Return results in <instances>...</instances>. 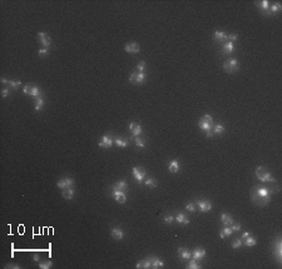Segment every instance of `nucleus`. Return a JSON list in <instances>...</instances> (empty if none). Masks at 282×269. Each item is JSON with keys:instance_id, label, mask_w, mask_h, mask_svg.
<instances>
[{"instance_id": "a211bd4d", "label": "nucleus", "mask_w": 282, "mask_h": 269, "mask_svg": "<svg viewBox=\"0 0 282 269\" xmlns=\"http://www.w3.org/2000/svg\"><path fill=\"white\" fill-rule=\"evenodd\" d=\"M178 254H179V258H182V259H191L192 258V252L188 251L187 248H179Z\"/></svg>"}, {"instance_id": "2f4dec72", "label": "nucleus", "mask_w": 282, "mask_h": 269, "mask_svg": "<svg viewBox=\"0 0 282 269\" xmlns=\"http://www.w3.org/2000/svg\"><path fill=\"white\" fill-rule=\"evenodd\" d=\"M144 184H145L148 188H156V187H157V180L153 179V178H149V179H145Z\"/></svg>"}, {"instance_id": "6e6552de", "label": "nucleus", "mask_w": 282, "mask_h": 269, "mask_svg": "<svg viewBox=\"0 0 282 269\" xmlns=\"http://www.w3.org/2000/svg\"><path fill=\"white\" fill-rule=\"evenodd\" d=\"M198 125H199V128L203 130V131H206V135L208 137V138H211L212 137V124H210V123H206V122H203L202 119L198 122Z\"/></svg>"}, {"instance_id": "393cba45", "label": "nucleus", "mask_w": 282, "mask_h": 269, "mask_svg": "<svg viewBox=\"0 0 282 269\" xmlns=\"http://www.w3.org/2000/svg\"><path fill=\"white\" fill-rule=\"evenodd\" d=\"M242 244L246 245V247H255V245L257 244V240H256V238H253L252 235H250V237H247L246 239L242 240Z\"/></svg>"}, {"instance_id": "2eb2a0df", "label": "nucleus", "mask_w": 282, "mask_h": 269, "mask_svg": "<svg viewBox=\"0 0 282 269\" xmlns=\"http://www.w3.org/2000/svg\"><path fill=\"white\" fill-rule=\"evenodd\" d=\"M136 268H145V269H148V268H152V258H145V259H143V260H139L138 263H137V265H136Z\"/></svg>"}, {"instance_id": "f03ea898", "label": "nucleus", "mask_w": 282, "mask_h": 269, "mask_svg": "<svg viewBox=\"0 0 282 269\" xmlns=\"http://www.w3.org/2000/svg\"><path fill=\"white\" fill-rule=\"evenodd\" d=\"M256 175L262 183H276V179L271 175V173L263 167H258L256 169Z\"/></svg>"}, {"instance_id": "cd10ccee", "label": "nucleus", "mask_w": 282, "mask_h": 269, "mask_svg": "<svg viewBox=\"0 0 282 269\" xmlns=\"http://www.w3.org/2000/svg\"><path fill=\"white\" fill-rule=\"evenodd\" d=\"M150 258H152V268L157 269V268H163V267H164L163 260L158 259L157 257H150Z\"/></svg>"}, {"instance_id": "c85d7f7f", "label": "nucleus", "mask_w": 282, "mask_h": 269, "mask_svg": "<svg viewBox=\"0 0 282 269\" xmlns=\"http://www.w3.org/2000/svg\"><path fill=\"white\" fill-rule=\"evenodd\" d=\"M114 143L119 147V148H125V147H128V140L127 139H122V138H116L114 139Z\"/></svg>"}, {"instance_id": "a19ab883", "label": "nucleus", "mask_w": 282, "mask_h": 269, "mask_svg": "<svg viewBox=\"0 0 282 269\" xmlns=\"http://www.w3.org/2000/svg\"><path fill=\"white\" fill-rule=\"evenodd\" d=\"M173 220H174V217H173V215H169V214H168V215H166V217L163 218V222H164V223H167V224H172V223H173Z\"/></svg>"}, {"instance_id": "423d86ee", "label": "nucleus", "mask_w": 282, "mask_h": 269, "mask_svg": "<svg viewBox=\"0 0 282 269\" xmlns=\"http://www.w3.org/2000/svg\"><path fill=\"white\" fill-rule=\"evenodd\" d=\"M112 197L114 198L118 203H121V204L125 203V200H127V195H125L124 191H122V190H116V189H113V190H112Z\"/></svg>"}, {"instance_id": "473e14b6", "label": "nucleus", "mask_w": 282, "mask_h": 269, "mask_svg": "<svg viewBox=\"0 0 282 269\" xmlns=\"http://www.w3.org/2000/svg\"><path fill=\"white\" fill-rule=\"evenodd\" d=\"M213 133L215 134H222V133H224V125L223 124H216L213 126Z\"/></svg>"}, {"instance_id": "9b49d317", "label": "nucleus", "mask_w": 282, "mask_h": 269, "mask_svg": "<svg viewBox=\"0 0 282 269\" xmlns=\"http://www.w3.org/2000/svg\"><path fill=\"white\" fill-rule=\"evenodd\" d=\"M110 235H112L113 239H116V240H122L124 238V232L121 228H113L110 230Z\"/></svg>"}, {"instance_id": "09e8293b", "label": "nucleus", "mask_w": 282, "mask_h": 269, "mask_svg": "<svg viewBox=\"0 0 282 269\" xmlns=\"http://www.w3.org/2000/svg\"><path fill=\"white\" fill-rule=\"evenodd\" d=\"M8 94H9V89H8V88L3 89V91H2V98H6Z\"/></svg>"}, {"instance_id": "7ed1b4c3", "label": "nucleus", "mask_w": 282, "mask_h": 269, "mask_svg": "<svg viewBox=\"0 0 282 269\" xmlns=\"http://www.w3.org/2000/svg\"><path fill=\"white\" fill-rule=\"evenodd\" d=\"M223 69L226 73L233 74L239 69V63L237 59H235V58H230V59H227L223 63Z\"/></svg>"}, {"instance_id": "bb28decb", "label": "nucleus", "mask_w": 282, "mask_h": 269, "mask_svg": "<svg viewBox=\"0 0 282 269\" xmlns=\"http://www.w3.org/2000/svg\"><path fill=\"white\" fill-rule=\"evenodd\" d=\"M62 195L65 199H73L74 198V189H73V187L67 188V189H63V194Z\"/></svg>"}, {"instance_id": "f257e3e1", "label": "nucleus", "mask_w": 282, "mask_h": 269, "mask_svg": "<svg viewBox=\"0 0 282 269\" xmlns=\"http://www.w3.org/2000/svg\"><path fill=\"white\" fill-rule=\"evenodd\" d=\"M251 200L258 205L265 207L271 202V190L265 187H256L251 190Z\"/></svg>"}, {"instance_id": "603ef678", "label": "nucleus", "mask_w": 282, "mask_h": 269, "mask_svg": "<svg viewBox=\"0 0 282 269\" xmlns=\"http://www.w3.org/2000/svg\"><path fill=\"white\" fill-rule=\"evenodd\" d=\"M5 268H18V269H19V267H18V265H6Z\"/></svg>"}, {"instance_id": "8fccbe9b", "label": "nucleus", "mask_w": 282, "mask_h": 269, "mask_svg": "<svg viewBox=\"0 0 282 269\" xmlns=\"http://www.w3.org/2000/svg\"><path fill=\"white\" fill-rule=\"evenodd\" d=\"M250 235H251V234H250L248 232H244V233L242 234V240H243V239H246V238H247V237H250Z\"/></svg>"}, {"instance_id": "412c9836", "label": "nucleus", "mask_w": 282, "mask_h": 269, "mask_svg": "<svg viewBox=\"0 0 282 269\" xmlns=\"http://www.w3.org/2000/svg\"><path fill=\"white\" fill-rule=\"evenodd\" d=\"M227 34H226L224 31H215V35H213V39L216 40V42H218V43H222L223 40H226L227 39Z\"/></svg>"}, {"instance_id": "6ab92c4d", "label": "nucleus", "mask_w": 282, "mask_h": 269, "mask_svg": "<svg viewBox=\"0 0 282 269\" xmlns=\"http://www.w3.org/2000/svg\"><path fill=\"white\" fill-rule=\"evenodd\" d=\"M174 220H176L178 224H190V219H188L187 215L183 214V213H177Z\"/></svg>"}, {"instance_id": "de8ad7c7", "label": "nucleus", "mask_w": 282, "mask_h": 269, "mask_svg": "<svg viewBox=\"0 0 282 269\" xmlns=\"http://www.w3.org/2000/svg\"><path fill=\"white\" fill-rule=\"evenodd\" d=\"M237 38H238V35L237 34H230L228 36H227V39H230V42H235V40H237Z\"/></svg>"}, {"instance_id": "1a4fd4ad", "label": "nucleus", "mask_w": 282, "mask_h": 269, "mask_svg": "<svg viewBox=\"0 0 282 269\" xmlns=\"http://www.w3.org/2000/svg\"><path fill=\"white\" fill-rule=\"evenodd\" d=\"M73 184H74V180L72 178H63V179L58 180V183H56V187L60 188V189H67V188L73 187Z\"/></svg>"}, {"instance_id": "72a5a7b5", "label": "nucleus", "mask_w": 282, "mask_h": 269, "mask_svg": "<svg viewBox=\"0 0 282 269\" xmlns=\"http://www.w3.org/2000/svg\"><path fill=\"white\" fill-rule=\"evenodd\" d=\"M187 268H188V269H199V268H201V265L197 263V260H196V259H193V258H192V260H191L190 263H188Z\"/></svg>"}, {"instance_id": "3c124183", "label": "nucleus", "mask_w": 282, "mask_h": 269, "mask_svg": "<svg viewBox=\"0 0 282 269\" xmlns=\"http://www.w3.org/2000/svg\"><path fill=\"white\" fill-rule=\"evenodd\" d=\"M9 82H10V80H6L5 78H3V79H2V83H3V84H9Z\"/></svg>"}, {"instance_id": "f3484780", "label": "nucleus", "mask_w": 282, "mask_h": 269, "mask_svg": "<svg viewBox=\"0 0 282 269\" xmlns=\"http://www.w3.org/2000/svg\"><path fill=\"white\" fill-rule=\"evenodd\" d=\"M112 145H113V139L110 137H108V135H104L102 138V140L99 142V147L100 148H110Z\"/></svg>"}, {"instance_id": "49530a36", "label": "nucleus", "mask_w": 282, "mask_h": 269, "mask_svg": "<svg viewBox=\"0 0 282 269\" xmlns=\"http://www.w3.org/2000/svg\"><path fill=\"white\" fill-rule=\"evenodd\" d=\"M137 68H138L139 73H143V70L145 69V63H144V62H139L138 65H137Z\"/></svg>"}, {"instance_id": "a18cd8bd", "label": "nucleus", "mask_w": 282, "mask_h": 269, "mask_svg": "<svg viewBox=\"0 0 282 269\" xmlns=\"http://www.w3.org/2000/svg\"><path fill=\"white\" fill-rule=\"evenodd\" d=\"M38 53H39V55L40 56H47L48 55V53H49V49L48 48H42V49H39V51H38Z\"/></svg>"}, {"instance_id": "c9c22d12", "label": "nucleus", "mask_w": 282, "mask_h": 269, "mask_svg": "<svg viewBox=\"0 0 282 269\" xmlns=\"http://www.w3.org/2000/svg\"><path fill=\"white\" fill-rule=\"evenodd\" d=\"M280 9H281V4L280 3H276V4H273V5L270 6V14H273V13L278 11Z\"/></svg>"}, {"instance_id": "58836bf2", "label": "nucleus", "mask_w": 282, "mask_h": 269, "mask_svg": "<svg viewBox=\"0 0 282 269\" xmlns=\"http://www.w3.org/2000/svg\"><path fill=\"white\" fill-rule=\"evenodd\" d=\"M202 120H203V122H206V123H210V124H212V123H213V118L211 117L210 114H204L203 117H202Z\"/></svg>"}, {"instance_id": "79ce46f5", "label": "nucleus", "mask_w": 282, "mask_h": 269, "mask_svg": "<svg viewBox=\"0 0 282 269\" xmlns=\"http://www.w3.org/2000/svg\"><path fill=\"white\" fill-rule=\"evenodd\" d=\"M231 229H232V232H238V230L241 229V224L239 223H232L231 224Z\"/></svg>"}, {"instance_id": "20e7f679", "label": "nucleus", "mask_w": 282, "mask_h": 269, "mask_svg": "<svg viewBox=\"0 0 282 269\" xmlns=\"http://www.w3.org/2000/svg\"><path fill=\"white\" fill-rule=\"evenodd\" d=\"M144 80H145L144 73H132L129 75V82L133 84H143Z\"/></svg>"}, {"instance_id": "dca6fc26", "label": "nucleus", "mask_w": 282, "mask_h": 269, "mask_svg": "<svg viewBox=\"0 0 282 269\" xmlns=\"http://www.w3.org/2000/svg\"><path fill=\"white\" fill-rule=\"evenodd\" d=\"M258 8L261 9V11L265 15H271L270 14V3L267 0H262V2L258 3Z\"/></svg>"}, {"instance_id": "c03bdc74", "label": "nucleus", "mask_w": 282, "mask_h": 269, "mask_svg": "<svg viewBox=\"0 0 282 269\" xmlns=\"http://www.w3.org/2000/svg\"><path fill=\"white\" fill-rule=\"evenodd\" d=\"M31 89H33V85H31V84H27V85L24 86V89H23V93H24V94H29V95H30Z\"/></svg>"}, {"instance_id": "5701e85b", "label": "nucleus", "mask_w": 282, "mask_h": 269, "mask_svg": "<svg viewBox=\"0 0 282 269\" xmlns=\"http://www.w3.org/2000/svg\"><path fill=\"white\" fill-rule=\"evenodd\" d=\"M168 170L171 173H177L179 170V163L177 160H171L168 163Z\"/></svg>"}, {"instance_id": "e433bc0d", "label": "nucleus", "mask_w": 282, "mask_h": 269, "mask_svg": "<svg viewBox=\"0 0 282 269\" xmlns=\"http://www.w3.org/2000/svg\"><path fill=\"white\" fill-rule=\"evenodd\" d=\"M134 143H136V145H137L138 148H144V147H145L144 140H143V139H141V138H138V137L134 139Z\"/></svg>"}, {"instance_id": "4468645a", "label": "nucleus", "mask_w": 282, "mask_h": 269, "mask_svg": "<svg viewBox=\"0 0 282 269\" xmlns=\"http://www.w3.org/2000/svg\"><path fill=\"white\" fill-rule=\"evenodd\" d=\"M204 255H206V251L203 248H196L194 251L192 252V258L196 259V260H199V259L204 258Z\"/></svg>"}, {"instance_id": "ddd939ff", "label": "nucleus", "mask_w": 282, "mask_h": 269, "mask_svg": "<svg viewBox=\"0 0 282 269\" xmlns=\"http://www.w3.org/2000/svg\"><path fill=\"white\" fill-rule=\"evenodd\" d=\"M129 130L132 131V134H133V137H138L141 135V133H142V126L137 123H130L129 124Z\"/></svg>"}, {"instance_id": "f8f14e48", "label": "nucleus", "mask_w": 282, "mask_h": 269, "mask_svg": "<svg viewBox=\"0 0 282 269\" xmlns=\"http://www.w3.org/2000/svg\"><path fill=\"white\" fill-rule=\"evenodd\" d=\"M124 50H125L127 53L137 54V53H139L141 48H139V45H138L137 43H128V44H125V45H124Z\"/></svg>"}, {"instance_id": "f704fd0d", "label": "nucleus", "mask_w": 282, "mask_h": 269, "mask_svg": "<svg viewBox=\"0 0 282 269\" xmlns=\"http://www.w3.org/2000/svg\"><path fill=\"white\" fill-rule=\"evenodd\" d=\"M51 267H53V263H51L50 260L39 263V268H40V269H49V268H51Z\"/></svg>"}, {"instance_id": "4be33fe9", "label": "nucleus", "mask_w": 282, "mask_h": 269, "mask_svg": "<svg viewBox=\"0 0 282 269\" xmlns=\"http://www.w3.org/2000/svg\"><path fill=\"white\" fill-rule=\"evenodd\" d=\"M235 51V44L232 42H228V43H226L222 48V53L223 54H232Z\"/></svg>"}, {"instance_id": "c756f323", "label": "nucleus", "mask_w": 282, "mask_h": 269, "mask_svg": "<svg viewBox=\"0 0 282 269\" xmlns=\"http://www.w3.org/2000/svg\"><path fill=\"white\" fill-rule=\"evenodd\" d=\"M30 95H31V98H33V99H38V98H40V89L38 88V86H35V85H33V89H31Z\"/></svg>"}, {"instance_id": "a878e982", "label": "nucleus", "mask_w": 282, "mask_h": 269, "mask_svg": "<svg viewBox=\"0 0 282 269\" xmlns=\"http://www.w3.org/2000/svg\"><path fill=\"white\" fill-rule=\"evenodd\" d=\"M232 233H233V232H232L231 227H224V228L221 230V233H219V238H221V239H224V238L230 237Z\"/></svg>"}, {"instance_id": "39448f33", "label": "nucleus", "mask_w": 282, "mask_h": 269, "mask_svg": "<svg viewBox=\"0 0 282 269\" xmlns=\"http://www.w3.org/2000/svg\"><path fill=\"white\" fill-rule=\"evenodd\" d=\"M132 174H133L134 179L137 180V183H142V180L145 178V170L139 168V167H134L133 169H132Z\"/></svg>"}, {"instance_id": "b1692460", "label": "nucleus", "mask_w": 282, "mask_h": 269, "mask_svg": "<svg viewBox=\"0 0 282 269\" xmlns=\"http://www.w3.org/2000/svg\"><path fill=\"white\" fill-rule=\"evenodd\" d=\"M113 189H116V190H122V191H125V190L128 189L127 182H124V180H119V182H117L114 185H113Z\"/></svg>"}, {"instance_id": "9d476101", "label": "nucleus", "mask_w": 282, "mask_h": 269, "mask_svg": "<svg viewBox=\"0 0 282 269\" xmlns=\"http://www.w3.org/2000/svg\"><path fill=\"white\" fill-rule=\"evenodd\" d=\"M38 38H39V42L42 43V45H44V48H48L49 49V46L51 44V39H50V38L45 33H39V34H38Z\"/></svg>"}, {"instance_id": "7c9ffc66", "label": "nucleus", "mask_w": 282, "mask_h": 269, "mask_svg": "<svg viewBox=\"0 0 282 269\" xmlns=\"http://www.w3.org/2000/svg\"><path fill=\"white\" fill-rule=\"evenodd\" d=\"M44 108V99L40 97L35 99V110H42Z\"/></svg>"}, {"instance_id": "4c0bfd02", "label": "nucleus", "mask_w": 282, "mask_h": 269, "mask_svg": "<svg viewBox=\"0 0 282 269\" xmlns=\"http://www.w3.org/2000/svg\"><path fill=\"white\" fill-rule=\"evenodd\" d=\"M243 244H242V239H235L233 240V243H232V248L233 249H238V248H241Z\"/></svg>"}, {"instance_id": "aec40b11", "label": "nucleus", "mask_w": 282, "mask_h": 269, "mask_svg": "<svg viewBox=\"0 0 282 269\" xmlns=\"http://www.w3.org/2000/svg\"><path fill=\"white\" fill-rule=\"evenodd\" d=\"M221 220H222L223 225H226V227H230L233 223V218L227 213H222L221 214Z\"/></svg>"}, {"instance_id": "ea45409f", "label": "nucleus", "mask_w": 282, "mask_h": 269, "mask_svg": "<svg viewBox=\"0 0 282 269\" xmlns=\"http://www.w3.org/2000/svg\"><path fill=\"white\" fill-rule=\"evenodd\" d=\"M186 210H188V212L193 213L194 210H196V204H193V203H187V204H186Z\"/></svg>"}, {"instance_id": "864d4df0", "label": "nucleus", "mask_w": 282, "mask_h": 269, "mask_svg": "<svg viewBox=\"0 0 282 269\" xmlns=\"http://www.w3.org/2000/svg\"><path fill=\"white\" fill-rule=\"evenodd\" d=\"M34 260L38 262V260H39V257H38V255H34Z\"/></svg>"}, {"instance_id": "0eeeda50", "label": "nucleus", "mask_w": 282, "mask_h": 269, "mask_svg": "<svg viewBox=\"0 0 282 269\" xmlns=\"http://www.w3.org/2000/svg\"><path fill=\"white\" fill-rule=\"evenodd\" d=\"M196 205L198 207V209L201 210V212H203V213L210 212V210L212 209V203L210 200H198L196 203Z\"/></svg>"}, {"instance_id": "37998d69", "label": "nucleus", "mask_w": 282, "mask_h": 269, "mask_svg": "<svg viewBox=\"0 0 282 269\" xmlns=\"http://www.w3.org/2000/svg\"><path fill=\"white\" fill-rule=\"evenodd\" d=\"M9 85H10L13 89H18L19 86L22 85V83H20V82H14V80H10V82H9Z\"/></svg>"}]
</instances>
